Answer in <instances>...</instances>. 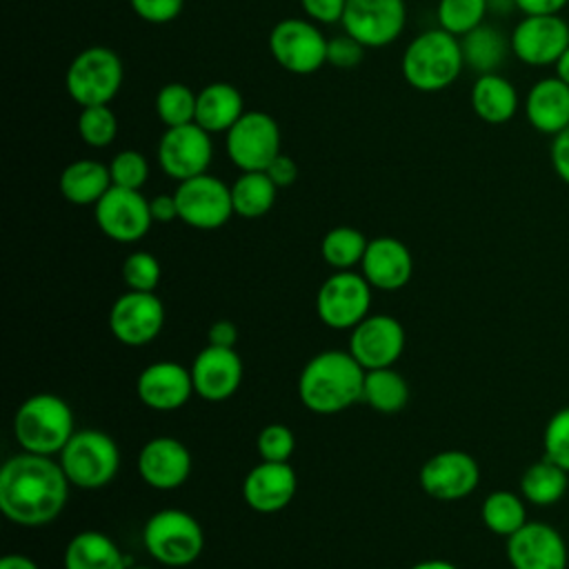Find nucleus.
I'll return each mask as SVG.
<instances>
[{"instance_id":"obj_1","label":"nucleus","mask_w":569,"mask_h":569,"mask_svg":"<svg viewBox=\"0 0 569 569\" xmlns=\"http://www.w3.org/2000/svg\"><path fill=\"white\" fill-rule=\"evenodd\" d=\"M69 485L51 456L18 453L0 469V509L20 527H42L64 509Z\"/></svg>"},{"instance_id":"obj_2","label":"nucleus","mask_w":569,"mask_h":569,"mask_svg":"<svg viewBox=\"0 0 569 569\" xmlns=\"http://www.w3.org/2000/svg\"><path fill=\"white\" fill-rule=\"evenodd\" d=\"M365 373L349 351H322L305 365L298 396L316 413H336L362 400Z\"/></svg>"},{"instance_id":"obj_3","label":"nucleus","mask_w":569,"mask_h":569,"mask_svg":"<svg viewBox=\"0 0 569 569\" xmlns=\"http://www.w3.org/2000/svg\"><path fill=\"white\" fill-rule=\"evenodd\" d=\"M465 69L460 38L436 27L420 31L407 44L400 58V71L407 84L422 93H436L451 87Z\"/></svg>"},{"instance_id":"obj_4","label":"nucleus","mask_w":569,"mask_h":569,"mask_svg":"<svg viewBox=\"0 0 569 569\" xmlns=\"http://www.w3.org/2000/svg\"><path fill=\"white\" fill-rule=\"evenodd\" d=\"M73 433V411L53 393L27 398L13 418V436L29 453H60Z\"/></svg>"},{"instance_id":"obj_5","label":"nucleus","mask_w":569,"mask_h":569,"mask_svg":"<svg viewBox=\"0 0 569 569\" xmlns=\"http://www.w3.org/2000/svg\"><path fill=\"white\" fill-rule=\"evenodd\" d=\"M124 80L120 56L102 44L87 47L76 53L64 73V89L80 107L109 104Z\"/></svg>"},{"instance_id":"obj_6","label":"nucleus","mask_w":569,"mask_h":569,"mask_svg":"<svg viewBox=\"0 0 569 569\" xmlns=\"http://www.w3.org/2000/svg\"><path fill=\"white\" fill-rule=\"evenodd\" d=\"M60 467L73 487L100 489L118 473L120 451L109 433L82 429L60 451Z\"/></svg>"},{"instance_id":"obj_7","label":"nucleus","mask_w":569,"mask_h":569,"mask_svg":"<svg viewBox=\"0 0 569 569\" xmlns=\"http://www.w3.org/2000/svg\"><path fill=\"white\" fill-rule=\"evenodd\" d=\"M142 542L149 556L160 565L187 567L202 553L204 533L191 513L180 509H162L147 520Z\"/></svg>"},{"instance_id":"obj_8","label":"nucleus","mask_w":569,"mask_h":569,"mask_svg":"<svg viewBox=\"0 0 569 569\" xmlns=\"http://www.w3.org/2000/svg\"><path fill=\"white\" fill-rule=\"evenodd\" d=\"M327 38L309 18H282L267 38L273 60L289 73L309 76L327 64Z\"/></svg>"},{"instance_id":"obj_9","label":"nucleus","mask_w":569,"mask_h":569,"mask_svg":"<svg viewBox=\"0 0 569 569\" xmlns=\"http://www.w3.org/2000/svg\"><path fill=\"white\" fill-rule=\"evenodd\" d=\"M224 151L240 171H264L280 153V127L267 111H244L224 133Z\"/></svg>"},{"instance_id":"obj_10","label":"nucleus","mask_w":569,"mask_h":569,"mask_svg":"<svg viewBox=\"0 0 569 569\" xmlns=\"http://www.w3.org/2000/svg\"><path fill=\"white\" fill-rule=\"evenodd\" d=\"M173 196L178 204V218L200 231L220 229L233 213L231 187L211 173H200L178 182Z\"/></svg>"},{"instance_id":"obj_11","label":"nucleus","mask_w":569,"mask_h":569,"mask_svg":"<svg viewBox=\"0 0 569 569\" xmlns=\"http://www.w3.org/2000/svg\"><path fill=\"white\" fill-rule=\"evenodd\" d=\"M340 24L365 49H380L405 31L407 4L405 0H347Z\"/></svg>"},{"instance_id":"obj_12","label":"nucleus","mask_w":569,"mask_h":569,"mask_svg":"<svg viewBox=\"0 0 569 569\" xmlns=\"http://www.w3.org/2000/svg\"><path fill=\"white\" fill-rule=\"evenodd\" d=\"M371 284L362 273L336 271L329 276L316 296L318 318L331 329H353L369 316Z\"/></svg>"},{"instance_id":"obj_13","label":"nucleus","mask_w":569,"mask_h":569,"mask_svg":"<svg viewBox=\"0 0 569 569\" xmlns=\"http://www.w3.org/2000/svg\"><path fill=\"white\" fill-rule=\"evenodd\" d=\"M158 164L176 182L207 173L213 160L211 133L200 124L189 122L180 127H167L158 140Z\"/></svg>"},{"instance_id":"obj_14","label":"nucleus","mask_w":569,"mask_h":569,"mask_svg":"<svg viewBox=\"0 0 569 569\" xmlns=\"http://www.w3.org/2000/svg\"><path fill=\"white\" fill-rule=\"evenodd\" d=\"M98 229L116 242H136L147 236L153 224L149 200L140 189L109 187V191L93 204Z\"/></svg>"},{"instance_id":"obj_15","label":"nucleus","mask_w":569,"mask_h":569,"mask_svg":"<svg viewBox=\"0 0 569 569\" xmlns=\"http://www.w3.org/2000/svg\"><path fill=\"white\" fill-rule=\"evenodd\" d=\"M511 53L529 67L556 64L569 47V24L556 16H525L509 33Z\"/></svg>"},{"instance_id":"obj_16","label":"nucleus","mask_w":569,"mask_h":569,"mask_svg":"<svg viewBox=\"0 0 569 569\" xmlns=\"http://www.w3.org/2000/svg\"><path fill=\"white\" fill-rule=\"evenodd\" d=\"M164 325V307L153 291H127L109 311L111 333L129 347L151 342Z\"/></svg>"},{"instance_id":"obj_17","label":"nucleus","mask_w":569,"mask_h":569,"mask_svg":"<svg viewBox=\"0 0 569 569\" xmlns=\"http://www.w3.org/2000/svg\"><path fill=\"white\" fill-rule=\"evenodd\" d=\"M405 349L402 325L385 313H373L360 320L349 336V353L365 371L391 367Z\"/></svg>"},{"instance_id":"obj_18","label":"nucleus","mask_w":569,"mask_h":569,"mask_svg":"<svg viewBox=\"0 0 569 569\" xmlns=\"http://www.w3.org/2000/svg\"><path fill=\"white\" fill-rule=\"evenodd\" d=\"M420 487L436 500H460L469 496L480 480L478 462L458 449L433 453L418 473Z\"/></svg>"},{"instance_id":"obj_19","label":"nucleus","mask_w":569,"mask_h":569,"mask_svg":"<svg viewBox=\"0 0 569 569\" xmlns=\"http://www.w3.org/2000/svg\"><path fill=\"white\" fill-rule=\"evenodd\" d=\"M507 558L513 569H567V545L547 522H525L507 538Z\"/></svg>"},{"instance_id":"obj_20","label":"nucleus","mask_w":569,"mask_h":569,"mask_svg":"<svg viewBox=\"0 0 569 569\" xmlns=\"http://www.w3.org/2000/svg\"><path fill=\"white\" fill-rule=\"evenodd\" d=\"M193 391L209 402L227 400L242 380V360L233 349L207 345L191 362Z\"/></svg>"},{"instance_id":"obj_21","label":"nucleus","mask_w":569,"mask_h":569,"mask_svg":"<svg viewBox=\"0 0 569 569\" xmlns=\"http://www.w3.org/2000/svg\"><path fill=\"white\" fill-rule=\"evenodd\" d=\"M136 393L142 405L156 411H173L193 393L191 371L178 362L160 360L144 367L136 380Z\"/></svg>"},{"instance_id":"obj_22","label":"nucleus","mask_w":569,"mask_h":569,"mask_svg":"<svg viewBox=\"0 0 569 569\" xmlns=\"http://www.w3.org/2000/svg\"><path fill=\"white\" fill-rule=\"evenodd\" d=\"M296 487L298 478L289 462L262 460L244 476L242 498L258 513H276L291 502Z\"/></svg>"},{"instance_id":"obj_23","label":"nucleus","mask_w":569,"mask_h":569,"mask_svg":"<svg viewBox=\"0 0 569 569\" xmlns=\"http://www.w3.org/2000/svg\"><path fill=\"white\" fill-rule=\"evenodd\" d=\"M191 471V453L169 436L151 438L138 453V473L153 489H176Z\"/></svg>"},{"instance_id":"obj_24","label":"nucleus","mask_w":569,"mask_h":569,"mask_svg":"<svg viewBox=\"0 0 569 569\" xmlns=\"http://www.w3.org/2000/svg\"><path fill=\"white\" fill-rule=\"evenodd\" d=\"M367 282L382 291H396L405 287L413 271V258L405 242L391 236L369 240L365 258L360 262Z\"/></svg>"},{"instance_id":"obj_25","label":"nucleus","mask_w":569,"mask_h":569,"mask_svg":"<svg viewBox=\"0 0 569 569\" xmlns=\"http://www.w3.org/2000/svg\"><path fill=\"white\" fill-rule=\"evenodd\" d=\"M527 122L547 136H556L569 127V84L556 73L533 82L525 98Z\"/></svg>"},{"instance_id":"obj_26","label":"nucleus","mask_w":569,"mask_h":569,"mask_svg":"<svg viewBox=\"0 0 569 569\" xmlns=\"http://www.w3.org/2000/svg\"><path fill=\"white\" fill-rule=\"evenodd\" d=\"M469 102L473 113L487 124L509 122L520 107V98L513 82L498 71L476 76L471 84Z\"/></svg>"},{"instance_id":"obj_27","label":"nucleus","mask_w":569,"mask_h":569,"mask_svg":"<svg viewBox=\"0 0 569 569\" xmlns=\"http://www.w3.org/2000/svg\"><path fill=\"white\" fill-rule=\"evenodd\" d=\"M244 113L242 93L231 82H209L198 91L196 124L204 131L227 133Z\"/></svg>"},{"instance_id":"obj_28","label":"nucleus","mask_w":569,"mask_h":569,"mask_svg":"<svg viewBox=\"0 0 569 569\" xmlns=\"http://www.w3.org/2000/svg\"><path fill=\"white\" fill-rule=\"evenodd\" d=\"M58 187L62 198L71 204H96L111 187L109 164L91 158H78L62 169Z\"/></svg>"},{"instance_id":"obj_29","label":"nucleus","mask_w":569,"mask_h":569,"mask_svg":"<svg viewBox=\"0 0 569 569\" xmlns=\"http://www.w3.org/2000/svg\"><path fill=\"white\" fill-rule=\"evenodd\" d=\"M460 49H462L465 67L476 71V76L496 73L505 64L507 56L511 53L509 36H505L498 27L487 22L465 33L460 38Z\"/></svg>"},{"instance_id":"obj_30","label":"nucleus","mask_w":569,"mask_h":569,"mask_svg":"<svg viewBox=\"0 0 569 569\" xmlns=\"http://www.w3.org/2000/svg\"><path fill=\"white\" fill-rule=\"evenodd\" d=\"M64 569H127L118 545L100 531H80L64 549Z\"/></svg>"},{"instance_id":"obj_31","label":"nucleus","mask_w":569,"mask_h":569,"mask_svg":"<svg viewBox=\"0 0 569 569\" xmlns=\"http://www.w3.org/2000/svg\"><path fill=\"white\" fill-rule=\"evenodd\" d=\"M278 196V187L267 171H240L231 184L233 213L240 218H262L271 211Z\"/></svg>"},{"instance_id":"obj_32","label":"nucleus","mask_w":569,"mask_h":569,"mask_svg":"<svg viewBox=\"0 0 569 569\" xmlns=\"http://www.w3.org/2000/svg\"><path fill=\"white\" fill-rule=\"evenodd\" d=\"M569 485V471H565L560 465H556L549 458H542L527 467V471L520 478V491L522 496L538 507H547L558 502Z\"/></svg>"},{"instance_id":"obj_33","label":"nucleus","mask_w":569,"mask_h":569,"mask_svg":"<svg viewBox=\"0 0 569 569\" xmlns=\"http://www.w3.org/2000/svg\"><path fill=\"white\" fill-rule=\"evenodd\" d=\"M362 402L380 413H396L409 402L407 380L391 367L371 369L365 373Z\"/></svg>"},{"instance_id":"obj_34","label":"nucleus","mask_w":569,"mask_h":569,"mask_svg":"<svg viewBox=\"0 0 569 569\" xmlns=\"http://www.w3.org/2000/svg\"><path fill=\"white\" fill-rule=\"evenodd\" d=\"M369 240L356 227H333L325 233L320 242V253L327 264L338 271H349L351 267L360 264L365 258Z\"/></svg>"},{"instance_id":"obj_35","label":"nucleus","mask_w":569,"mask_h":569,"mask_svg":"<svg viewBox=\"0 0 569 569\" xmlns=\"http://www.w3.org/2000/svg\"><path fill=\"white\" fill-rule=\"evenodd\" d=\"M482 522L498 536H513L525 522L527 511L522 500L511 491H493L482 502Z\"/></svg>"},{"instance_id":"obj_36","label":"nucleus","mask_w":569,"mask_h":569,"mask_svg":"<svg viewBox=\"0 0 569 569\" xmlns=\"http://www.w3.org/2000/svg\"><path fill=\"white\" fill-rule=\"evenodd\" d=\"M198 93L184 82H167L156 93V116L164 127H180L196 122Z\"/></svg>"},{"instance_id":"obj_37","label":"nucleus","mask_w":569,"mask_h":569,"mask_svg":"<svg viewBox=\"0 0 569 569\" xmlns=\"http://www.w3.org/2000/svg\"><path fill=\"white\" fill-rule=\"evenodd\" d=\"M487 13V0H438L436 7L438 27L456 38H462L471 29L480 27Z\"/></svg>"},{"instance_id":"obj_38","label":"nucleus","mask_w":569,"mask_h":569,"mask_svg":"<svg viewBox=\"0 0 569 569\" xmlns=\"http://www.w3.org/2000/svg\"><path fill=\"white\" fill-rule=\"evenodd\" d=\"M78 136L91 149L109 147L118 136V118L109 104L82 107L78 116Z\"/></svg>"},{"instance_id":"obj_39","label":"nucleus","mask_w":569,"mask_h":569,"mask_svg":"<svg viewBox=\"0 0 569 569\" xmlns=\"http://www.w3.org/2000/svg\"><path fill=\"white\" fill-rule=\"evenodd\" d=\"M109 173L113 187L142 189L149 180V162L136 149H122L109 160Z\"/></svg>"},{"instance_id":"obj_40","label":"nucleus","mask_w":569,"mask_h":569,"mask_svg":"<svg viewBox=\"0 0 569 569\" xmlns=\"http://www.w3.org/2000/svg\"><path fill=\"white\" fill-rule=\"evenodd\" d=\"M122 280L131 291H153L160 282V262L149 251H133L122 262Z\"/></svg>"},{"instance_id":"obj_41","label":"nucleus","mask_w":569,"mask_h":569,"mask_svg":"<svg viewBox=\"0 0 569 569\" xmlns=\"http://www.w3.org/2000/svg\"><path fill=\"white\" fill-rule=\"evenodd\" d=\"M545 445V458L560 465L565 471H569V407L556 411L542 436Z\"/></svg>"},{"instance_id":"obj_42","label":"nucleus","mask_w":569,"mask_h":569,"mask_svg":"<svg viewBox=\"0 0 569 569\" xmlns=\"http://www.w3.org/2000/svg\"><path fill=\"white\" fill-rule=\"evenodd\" d=\"M258 453L262 460L269 462H289L293 449H296V438L291 433L289 427L284 425H267L260 433H258Z\"/></svg>"},{"instance_id":"obj_43","label":"nucleus","mask_w":569,"mask_h":569,"mask_svg":"<svg viewBox=\"0 0 569 569\" xmlns=\"http://www.w3.org/2000/svg\"><path fill=\"white\" fill-rule=\"evenodd\" d=\"M129 4L131 11L149 24H169L184 9V0H129Z\"/></svg>"},{"instance_id":"obj_44","label":"nucleus","mask_w":569,"mask_h":569,"mask_svg":"<svg viewBox=\"0 0 569 569\" xmlns=\"http://www.w3.org/2000/svg\"><path fill=\"white\" fill-rule=\"evenodd\" d=\"M365 58V47L347 36L345 31L336 38H329L327 42V64L336 69H353L362 62Z\"/></svg>"},{"instance_id":"obj_45","label":"nucleus","mask_w":569,"mask_h":569,"mask_svg":"<svg viewBox=\"0 0 569 569\" xmlns=\"http://www.w3.org/2000/svg\"><path fill=\"white\" fill-rule=\"evenodd\" d=\"M305 16L316 24L342 22L347 0H300Z\"/></svg>"},{"instance_id":"obj_46","label":"nucleus","mask_w":569,"mask_h":569,"mask_svg":"<svg viewBox=\"0 0 569 569\" xmlns=\"http://www.w3.org/2000/svg\"><path fill=\"white\" fill-rule=\"evenodd\" d=\"M549 160L556 176L569 187V127L551 138Z\"/></svg>"},{"instance_id":"obj_47","label":"nucleus","mask_w":569,"mask_h":569,"mask_svg":"<svg viewBox=\"0 0 569 569\" xmlns=\"http://www.w3.org/2000/svg\"><path fill=\"white\" fill-rule=\"evenodd\" d=\"M264 171H267V176L273 180V184H276L278 189L291 187V184L296 182V178H298V164H296V160H293L291 156L282 153V151L273 158V162H271Z\"/></svg>"},{"instance_id":"obj_48","label":"nucleus","mask_w":569,"mask_h":569,"mask_svg":"<svg viewBox=\"0 0 569 569\" xmlns=\"http://www.w3.org/2000/svg\"><path fill=\"white\" fill-rule=\"evenodd\" d=\"M207 340L213 347H227L233 349L236 340H238V329L231 320H216L209 331H207Z\"/></svg>"},{"instance_id":"obj_49","label":"nucleus","mask_w":569,"mask_h":569,"mask_svg":"<svg viewBox=\"0 0 569 569\" xmlns=\"http://www.w3.org/2000/svg\"><path fill=\"white\" fill-rule=\"evenodd\" d=\"M567 4L569 0H516V9L525 16H556Z\"/></svg>"},{"instance_id":"obj_50","label":"nucleus","mask_w":569,"mask_h":569,"mask_svg":"<svg viewBox=\"0 0 569 569\" xmlns=\"http://www.w3.org/2000/svg\"><path fill=\"white\" fill-rule=\"evenodd\" d=\"M151 218L153 222H171L178 218V204L173 193H160L153 200H149Z\"/></svg>"},{"instance_id":"obj_51","label":"nucleus","mask_w":569,"mask_h":569,"mask_svg":"<svg viewBox=\"0 0 569 569\" xmlns=\"http://www.w3.org/2000/svg\"><path fill=\"white\" fill-rule=\"evenodd\" d=\"M0 569H38V565L22 553H9L0 560Z\"/></svg>"},{"instance_id":"obj_52","label":"nucleus","mask_w":569,"mask_h":569,"mask_svg":"<svg viewBox=\"0 0 569 569\" xmlns=\"http://www.w3.org/2000/svg\"><path fill=\"white\" fill-rule=\"evenodd\" d=\"M487 9H489V13L505 16L516 9V0H487Z\"/></svg>"},{"instance_id":"obj_53","label":"nucleus","mask_w":569,"mask_h":569,"mask_svg":"<svg viewBox=\"0 0 569 569\" xmlns=\"http://www.w3.org/2000/svg\"><path fill=\"white\" fill-rule=\"evenodd\" d=\"M553 69H556V76H558L562 82L569 84V47H567V49L562 51V56L556 60Z\"/></svg>"},{"instance_id":"obj_54","label":"nucleus","mask_w":569,"mask_h":569,"mask_svg":"<svg viewBox=\"0 0 569 569\" xmlns=\"http://www.w3.org/2000/svg\"><path fill=\"white\" fill-rule=\"evenodd\" d=\"M411 569H458V567L451 565V562H447V560L433 558V560H420V562H416Z\"/></svg>"},{"instance_id":"obj_55","label":"nucleus","mask_w":569,"mask_h":569,"mask_svg":"<svg viewBox=\"0 0 569 569\" xmlns=\"http://www.w3.org/2000/svg\"><path fill=\"white\" fill-rule=\"evenodd\" d=\"M127 569H151V567H127Z\"/></svg>"}]
</instances>
